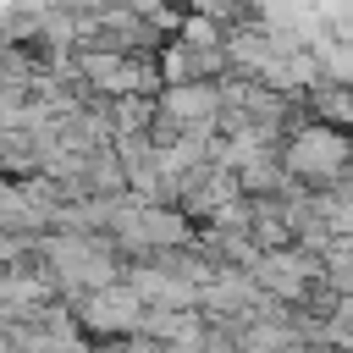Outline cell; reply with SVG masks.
Segmentation results:
<instances>
[{
    "label": "cell",
    "mask_w": 353,
    "mask_h": 353,
    "mask_svg": "<svg viewBox=\"0 0 353 353\" xmlns=\"http://www.w3.org/2000/svg\"><path fill=\"white\" fill-rule=\"evenodd\" d=\"M44 259H50V270H55L61 287H88V292H99V287H116V281L127 276V270L116 265V248H110L105 237L55 232V237H44Z\"/></svg>",
    "instance_id": "1"
},
{
    "label": "cell",
    "mask_w": 353,
    "mask_h": 353,
    "mask_svg": "<svg viewBox=\"0 0 353 353\" xmlns=\"http://www.w3.org/2000/svg\"><path fill=\"white\" fill-rule=\"evenodd\" d=\"M143 314H149V303L127 287V281H116V287H99V292H88L83 298V309H77V325L83 331H94V336H132V331H143Z\"/></svg>",
    "instance_id": "2"
},
{
    "label": "cell",
    "mask_w": 353,
    "mask_h": 353,
    "mask_svg": "<svg viewBox=\"0 0 353 353\" xmlns=\"http://www.w3.org/2000/svg\"><path fill=\"white\" fill-rule=\"evenodd\" d=\"M287 171L292 176H314V182H331L347 171V138L331 132V127H314V132H298L292 149H287Z\"/></svg>",
    "instance_id": "3"
},
{
    "label": "cell",
    "mask_w": 353,
    "mask_h": 353,
    "mask_svg": "<svg viewBox=\"0 0 353 353\" xmlns=\"http://www.w3.org/2000/svg\"><path fill=\"white\" fill-rule=\"evenodd\" d=\"M254 281L270 287V292H281V298H298L303 281H309V265L292 259V254H265V259H254Z\"/></svg>",
    "instance_id": "4"
}]
</instances>
